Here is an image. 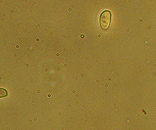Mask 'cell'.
<instances>
[{"label":"cell","mask_w":156,"mask_h":130,"mask_svg":"<svg viewBox=\"0 0 156 130\" xmlns=\"http://www.w3.org/2000/svg\"><path fill=\"white\" fill-rule=\"evenodd\" d=\"M112 21V13L109 10H104L100 16V25L103 30H107L109 28Z\"/></svg>","instance_id":"obj_1"},{"label":"cell","mask_w":156,"mask_h":130,"mask_svg":"<svg viewBox=\"0 0 156 130\" xmlns=\"http://www.w3.org/2000/svg\"><path fill=\"white\" fill-rule=\"evenodd\" d=\"M0 97H4V96H6L8 95V92H7V90H4L3 88H1L0 89Z\"/></svg>","instance_id":"obj_2"}]
</instances>
